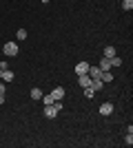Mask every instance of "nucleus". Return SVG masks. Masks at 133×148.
Returning <instances> with one entry per match:
<instances>
[{
  "mask_svg": "<svg viewBox=\"0 0 133 148\" xmlns=\"http://www.w3.org/2000/svg\"><path fill=\"white\" fill-rule=\"evenodd\" d=\"M58 113H60V111L56 108V104H47V106H44V117H47V119L58 117Z\"/></svg>",
  "mask_w": 133,
  "mask_h": 148,
  "instance_id": "nucleus-2",
  "label": "nucleus"
},
{
  "mask_svg": "<svg viewBox=\"0 0 133 148\" xmlns=\"http://www.w3.org/2000/svg\"><path fill=\"white\" fill-rule=\"evenodd\" d=\"M2 53L5 56H18V44L16 42H5V47H2Z\"/></svg>",
  "mask_w": 133,
  "mask_h": 148,
  "instance_id": "nucleus-1",
  "label": "nucleus"
},
{
  "mask_svg": "<svg viewBox=\"0 0 133 148\" xmlns=\"http://www.w3.org/2000/svg\"><path fill=\"white\" fill-rule=\"evenodd\" d=\"M13 77H16V75H13V71H9V69H5V71L0 73V80L2 82H13Z\"/></svg>",
  "mask_w": 133,
  "mask_h": 148,
  "instance_id": "nucleus-5",
  "label": "nucleus"
},
{
  "mask_svg": "<svg viewBox=\"0 0 133 148\" xmlns=\"http://www.w3.org/2000/svg\"><path fill=\"white\" fill-rule=\"evenodd\" d=\"M49 2H51V0H49Z\"/></svg>",
  "mask_w": 133,
  "mask_h": 148,
  "instance_id": "nucleus-22",
  "label": "nucleus"
},
{
  "mask_svg": "<svg viewBox=\"0 0 133 148\" xmlns=\"http://www.w3.org/2000/svg\"><path fill=\"white\" fill-rule=\"evenodd\" d=\"M89 66H91L89 62H78V64H76V73H78V75H84V73H89Z\"/></svg>",
  "mask_w": 133,
  "mask_h": 148,
  "instance_id": "nucleus-4",
  "label": "nucleus"
},
{
  "mask_svg": "<svg viewBox=\"0 0 133 148\" xmlns=\"http://www.w3.org/2000/svg\"><path fill=\"white\" fill-rule=\"evenodd\" d=\"M78 84H80L82 88L91 86V75H89V73H84V75H78Z\"/></svg>",
  "mask_w": 133,
  "mask_h": 148,
  "instance_id": "nucleus-3",
  "label": "nucleus"
},
{
  "mask_svg": "<svg viewBox=\"0 0 133 148\" xmlns=\"http://www.w3.org/2000/svg\"><path fill=\"white\" fill-rule=\"evenodd\" d=\"M100 80L104 82V84H107V82H113V73H111V71H102Z\"/></svg>",
  "mask_w": 133,
  "mask_h": 148,
  "instance_id": "nucleus-9",
  "label": "nucleus"
},
{
  "mask_svg": "<svg viewBox=\"0 0 133 148\" xmlns=\"http://www.w3.org/2000/svg\"><path fill=\"white\" fill-rule=\"evenodd\" d=\"M0 104H5V93H0Z\"/></svg>",
  "mask_w": 133,
  "mask_h": 148,
  "instance_id": "nucleus-18",
  "label": "nucleus"
},
{
  "mask_svg": "<svg viewBox=\"0 0 133 148\" xmlns=\"http://www.w3.org/2000/svg\"><path fill=\"white\" fill-rule=\"evenodd\" d=\"M113 113V106H111V102H104V104L100 106V115H111Z\"/></svg>",
  "mask_w": 133,
  "mask_h": 148,
  "instance_id": "nucleus-6",
  "label": "nucleus"
},
{
  "mask_svg": "<svg viewBox=\"0 0 133 148\" xmlns=\"http://www.w3.org/2000/svg\"><path fill=\"white\" fill-rule=\"evenodd\" d=\"M42 2H49V0H42Z\"/></svg>",
  "mask_w": 133,
  "mask_h": 148,
  "instance_id": "nucleus-20",
  "label": "nucleus"
},
{
  "mask_svg": "<svg viewBox=\"0 0 133 148\" xmlns=\"http://www.w3.org/2000/svg\"><path fill=\"white\" fill-rule=\"evenodd\" d=\"M51 97H53V102H56V99H62V97H64V88H62V86L53 88V91H51Z\"/></svg>",
  "mask_w": 133,
  "mask_h": 148,
  "instance_id": "nucleus-7",
  "label": "nucleus"
},
{
  "mask_svg": "<svg viewBox=\"0 0 133 148\" xmlns=\"http://www.w3.org/2000/svg\"><path fill=\"white\" fill-rule=\"evenodd\" d=\"M89 75H91V80H93V77H100V75H102V69L100 66H89Z\"/></svg>",
  "mask_w": 133,
  "mask_h": 148,
  "instance_id": "nucleus-8",
  "label": "nucleus"
},
{
  "mask_svg": "<svg viewBox=\"0 0 133 148\" xmlns=\"http://www.w3.org/2000/svg\"><path fill=\"white\" fill-rule=\"evenodd\" d=\"M16 38H18V40H25V38H27V31H25V29H18V33H16Z\"/></svg>",
  "mask_w": 133,
  "mask_h": 148,
  "instance_id": "nucleus-16",
  "label": "nucleus"
},
{
  "mask_svg": "<svg viewBox=\"0 0 133 148\" xmlns=\"http://www.w3.org/2000/svg\"><path fill=\"white\" fill-rule=\"evenodd\" d=\"M42 104L47 106V104H53V97H51V93L49 95H42Z\"/></svg>",
  "mask_w": 133,
  "mask_h": 148,
  "instance_id": "nucleus-15",
  "label": "nucleus"
},
{
  "mask_svg": "<svg viewBox=\"0 0 133 148\" xmlns=\"http://www.w3.org/2000/svg\"><path fill=\"white\" fill-rule=\"evenodd\" d=\"M0 93H5V82H0Z\"/></svg>",
  "mask_w": 133,
  "mask_h": 148,
  "instance_id": "nucleus-19",
  "label": "nucleus"
},
{
  "mask_svg": "<svg viewBox=\"0 0 133 148\" xmlns=\"http://www.w3.org/2000/svg\"><path fill=\"white\" fill-rule=\"evenodd\" d=\"M100 69L102 71H111V60H109V58H102L100 60Z\"/></svg>",
  "mask_w": 133,
  "mask_h": 148,
  "instance_id": "nucleus-10",
  "label": "nucleus"
},
{
  "mask_svg": "<svg viewBox=\"0 0 133 148\" xmlns=\"http://www.w3.org/2000/svg\"><path fill=\"white\" fill-rule=\"evenodd\" d=\"M122 9H124V11H131L133 9V0H122Z\"/></svg>",
  "mask_w": 133,
  "mask_h": 148,
  "instance_id": "nucleus-13",
  "label": "nucleus"
},
{
  "mask_svg": "<svg viewBox=\"0 0 133 148\" xmlns=\"http://www.w3.org/2000/svg\"><path fill=\"white\" fill-rule=\"evenodd\" d=\"M31 99H36V102L42 99V91H40V88H31Z\"/></svg>",
  "mask_w": 133,
  "mask_h": 148,
  "instance_id": "nucleus-12",
  "label": "nucleus"
},
{
  "mask_svg": "<svg viewBox=\"0 0 133 148\" xmlns=\"http://www.w3.org/2000/svg\"><path fill=\"white\" fill-rule=\"evenodd\" d=\"M124 142H127V146H131L133 144V133H127V139H124Z\"/></svg>",
  "mask_w": 133,
  "mask_h": 148,
  "instance_id": "nucleus-17",
  "label": "nucleus"
},
{
  "mask_svg": "<svg viewBox=\"0 0 133 148\" xmlns=\"http://www.w3.org/2000/svg\"><path fill=\"white\" fill-rule=\"evenodd\" d=\"M0 73H2V71H0Z\"/></svg>",
  "mask_w": 133,
  "mask_h": 148,
  "instance_id": "nucleus-21",
  "label": "nucleus"
},
{
  "mask_svg": "<svg viewBox=\"0 0 133 148\" xmlns=\"http://www.w3.org/2000/svg\"><path fill=\"white\" fill-rule=\"evenodd\" d=\"M109 60H111V66H120V64H122V60H120V58H118V56L109 58Z\"/></svg>",
  "mask_w": 133,
  "mask_h": 148,
  "instance_id": "nucleus-14",
  "label": "nucleus"
},
{
  "mask_svg": "<svg viewBox=\"0 0 133 148\" xmlns=\"http://www.w3.org/2000/svg\"><path fill=\"white\" fill-rule=\"evenodd\" d=\"M113 56H115V47H111V44L104 47V58H113Z\"/></svg>",
  "mask_w": 133,
  "mask_h": 148,
  "instance_id": "nucleus-11",
  "label": "nucleus"
}]
</instances>
